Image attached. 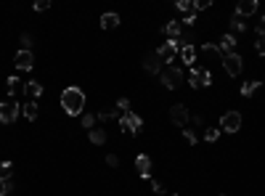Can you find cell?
<instances>
[{
  "mask_svg": "<svg viewBox=\"0 0 265 196\" xmlns=\"http://www.w3.org/2000/svg\"><path fill=\"white\" fill-rule=\"evenodd\" d=\"M151 191H154V194H162L164 188H162V183H156V180H154V183H151Z\"/></svg>",
  "mask_w": 265,
  "mask_h": 196,
  "instance_id": "40",
  "label": "cell"
},
{
  "mask_svg": "<svg viewBox=\"0 0 265 196\" xmlns=\"http://www.w3.org/2000/svg\"><path fill=\"white\" fill-rule=\"evenodd\" d=\"M164 34H167L170 40H181V34H183L181 22H167V27H164Z\"/></svg>",
  "mask_w": 265,
  "mask_h": 196,
  "instance_id": "18",
  "label": "cell"
},
{
  "mask_svg": "<svg viewBox=\"0 0 265 196\" xmlns=\"http://www.w3.org/2000/svg\"><path fill=\"white\" fill-rule=\"evenodd\" d=\"M21 45H24V51H30V48H32V37H30V34H21Z\"/></svg>",
  "mask_w": 265,
  "mask_h": 196,
  "instance_id": "34",
  "label": "cell"
},
{
  "mask_svg": "<svg viewBox=\"0 0 265 196\" xmlns=\"http://www.w3.org/2000/svg\"><path fill=\"white\" fill-rule=\"evenodd\" d=\"M0 196H5V191H3V183H0Z\"/></svg>",
  "mask_w": 265,
  "mask_h": 196,
  "instance_id": "41",
  "label": "cell"
},
{
  "mask_svg": "<svg viewBox=\"0 0 265 196\" xmlns=\"http://www.w3.org/2000/svg\"><path fill=\"white\" fill-rule=\"evenodd\" d=\"M21 93H24L27 101H38L40 93H42V85L40 82H24V88H21Z\"/></svg>",
  "mask_w": 265,
  "mask_h": 196,
  "instance_id": "14",
  "label": "cell"
},
{
  "mask_svg": "<svg viewBox=\"0 0 265 196\" xmlns=\"http://www.w3.org/2000/svg\"><path fill=\"white\" fill-rule=\"evenodd\" d=\"M13 64H16V69H32L35 66V56H32V51H21L13 56Z\"/></svg>",
  "mask_w": 265,
  "mask_h": 196,
  "instance_id": "10",
  "label": "cell"
},
{
  "mask_svg": "<svg viewBox=\"0 0 265 196\" xmlns=\"http://www.w3.org/2000/svg\"><path fill=\"white\" fill-rule=\"evenodd\" d=\"M194 5H196V11H207L212 3H210V0H199V3H194Z\"/></svg>",
  "mask_w": 265,
  "mask_h": 196,
  "instance_id": "36",
  "label": "cell"
},
{
  "mask_svg": "<svg viewBox=\"0 0 265 196\" xmlns=\"http://www.w3.org/2000/svg\"><path fill=\"white\" fill-rule=\"evenodd\" d=\"M117 109L127 114V109H130V101H127V98H119V101H117Z\"/></svg>",
  "mask_w": 265,
  "mask_h": 196,
  "instance_id": "31",
  "label": "cell"
},
{
  "mask_svg": "<svg viewBox=\"0 0 265 196\" xmlns=\"http://www.w3.org/2000/svg\"><path fill=\"white\" fill-rule=\"evenodd\" d=\"M21 114H24L30 122H35V120H38V114H40V111H38V103H35V101H27L24 106H21Z\"/></svg>",
  "mask_w": 265,
  "mask_h": 196,
  "instance_id": "19",
  "label": "cell"
},
{
  "mask_svg": "<svg viewBox=\"0 0 265 196\" xmlns=\"http://www.w3.org/2000/svg\"><path fill=\"white\" fill-rule=\"evenodd\" d=\"M255 51L260 53V56H265V37H260V40L255 43Z\"/></svg>",
  "mask_w": 265,
  "mask_h": 196,
  "instance_id": "32",
  "label": "cell"
},
{
  "mask_svg": "<svg viewBox=\"0 0 265 196\" xmlns=\"http://www.w3.org/2000/svg\"><path fill=\"white\" fill-rule=\"evenodd\" d=\"M135 170L141 172V178H149V175H151V157H149V154H138V159H135Z\"/></svg>",
  "mask_w": 265,
  "mask_h": 196,
  "instance_id": "12",
  "label": "cell"
},
{
  "mask_svg": "<svg viewBox=\"0 0 265 196\" xmlns=\"http://www.w3.org/2000/svg\"><path fill=\"white\" fill-rule=\"evenodd\" d=\"M223 66L231 77H239L241 69H244V61H241L239 53H228V56H223Z\"/></svg>",
  "mask_w": 265,
  "mask_h": 196,
  "instance_id": "6",
  "label": "cell"
},
{
  "mask_svg": "<svg viewBox=\"0 0 265 196\" xmlns=\"http://www.w3.org/2000/svg\"><path fill=\"white\" fill-rule=\"evenodd\" d=\"M189 82H191V88H207V85H212V74L207 69H191Z\"/></svg>",
  "mask_w": 265,
  "mask_h": 196,
  "instance_id": "7",
  "label": "cell"
},
{
  "mask_svg": "<svg viewBox=\"0 0 265 196\" xmlns=\"http://www.w3.org/2000/svg\"><path fill=\"white\" fill-rule=\"evenodd\" d=\"M220 128H223L226 132H239V128H241V114H239V111H226V114L220 117Z\"/></svg>",
  "mask_w": 265,
  "mask_h": 196,
  "instance_id": "5",
  "label": "cell"
},
{
  "mask_svg": "<svg viewBox=\"0 0 265 196\" xmlns=\"http://www.w3.org/2000/svg\"><path fill=\"white\" fill-rule=\"evenodd\" d=\"M106 141V132L101 130V128H93L90 130V143H96V146H101Z\"/></svg>",
  "mask_w": 265,
  "mask_h": 196,
  "instance_id": "21",
  "label": "cell"
},
{
  "mask_svg": "<svg viewBox=\"0 0 265 196\" xmlns=\"http://www.w3.org/2000/svg\"><path fill=\"white\" fill-rule=\"evenodd\" d=\"M61 109L67 111L69 117H80L85 109V93L80 88H67L61 93Z\"/></svg>",
  "mask_w": 265,
  "mask_h": 196,
  "instance_id": "1",
  "label": "cell"
},
{
  "mask_svg": "<svg viewBox=\"0 0 265 196\" xmlns=\"http://www.w3.org/2000/svg\"><path fill=\"white\" fill-rule=\"evenodd\" d=\"M202 56H204L207 61H212V64H215V61H218L223 53L218 51V45H215V43H207V45H202Z\"/></svg>",
  "mask_w": 265,
  "mask_h": 196,
  "instance_id": "16",
  "label": "cell"
},
{
  "mask_svg": "<svg viewBox=\"0 0 265 196\" xmlns=\"http://www.w3.org/2000/svg\"><path fill=\"white\" fill-rule=\"evenodd\" d=\"M257 88H260V82L249 80V82H244V88H241V96H244V98H249V96H252V93H255Z\"/></svg>",
  "mask_w": 265,
  "mask_h": 196,
  "instance_id": "25",
  "label": "cell"
},
{
  "mask_svg": "<svg viewBox=\"0 0 265 196\" xmlns=\"http://www.w3.org/2000/svg\"><path fill=\"white\" fill-rule=\"evenodd\" d=\"M21 88H24V82H21L19 77H8V93H11V96H16Z\"/></svg>",
  "mask_w": 265,
  "mask_h": 196,
  "instance_id": "23",
  "label": "cell"
},
{
  "mask_svg": "<svg viewBox=\"0 0 265 196\" xmlns=\"http://www.w3.org/2000/svg\"><path fill=\"white\" fill-rule=\"evenodd\" d=\"M101 27H104V30H114V27H119V13H104V16H101Z\"/></svg>",
  "mask_w": 265,
  "mask_h": 196,
  "instance_id": "20",
  "label": "cell"
},
{
  "mask_svg": "<svg viewBox=\"0 0 265 196\" xmlns=\"http://www.w3.org/2000/svg\"><path fill=\"white\" fill-rule=\"evenodd\" d=\"M19 111H21V106H19V103L13 101V98H5V101L0 103V122H5V125L16 122Z\"/></svg>",
  "mask_w": 265,
  "mask_h": 196,
  "instance_id": "2",
  "label": "cell"
},
{
  "mask_svg": "<svg viewBox=\"0 0 265 196\" xmlns=\"http://www.w3.org/2000/svg\"><path fill=\"white\" fill-rule=\"evenodd\" d=\"M96 120H98L96 114H80V122H82V128H88V132L96 128Z\"/></svg>",
  "mask_w": 265,
  "mask_h": 196,
  "instance_id": "24",
  "label": "cell"
},
{
  "mask_svg": "<svg viewBox=\"0 0 265 196\" xmlns=\"http://www.w3.org/2000/svg\"><path fill=\"white\" fill-rule=\"evenodd\" d=\"M183 135H186V141H189L191 146H194V143H196V135H194V132H191L189 128H186V130H183Z\"/></svg>",
  "mask_w": 265,
  "mask_h": 196,
  "instance_id": "35",
  "label": "cell"
},
{
  "mask_svg": "<svg viewBox=\"0 0 265 196\" xmlns=\"http://www.w3.org/2000/svg\"><path fill=\"white\" fill-rule=\"evenodd\" d=\"M247 30V27H244V22H241V16H236V13H233V16H231V34L233 32H244Z\"/></svg>",
  "mask_w": 265,
  "mask_h": 196,
  "instance_id": "26",
  "label": "cell"
},
{
  "mask_svg": "<svg viewBox=\"0 0 265 196\" xmlns=\"http://www.w3.org/2000/svg\"><path fill=\"white\" fill-rule=\"evenodd\" d=\"M178 8H181L183 13H194V11H196V5L191 3V0H181V3H178Z\"/></svg>",
  "mask_w": 265,
  "mask_h": 196,
  "instance_id": "27",
  "label": "cell"
},
{
  "mask_svg": "<svg viewBox=\"0 0 265 196\" xmlns=\"http://www.w3.org/2000/svg\"><path fill=\"white\" fill-rule=\"evenodd\" d=\"M233 48H236V37H233L231 32H226L223 37H220V43H218V51L223 53V56H228V53H236Z\"/></svg>",
  "mask_w": 265,
  "mask_h": 196,
  "instance_id": "13",
  "label": "cell"
},
{
  "mask_svg": "<svg viewBox=\"0 0 265 196\" xmlns=\"http://www.w3.org/2000/svg\"><path fill=\"white\" fill-rule=\"evenodd\" d=\"M170 120H173L178 128H183L186 122H189V109L181 106V103H175V106H170Z\"/></svg>",
  "mask_w": 265,
  "mask_h": 196,
  "instance_id": "11",
  "label": "cell"
},
{
  "mask_svg": "<svg viewBox=\"0 0 265 196\" xmlns=\"http://www.w3.org/2000/svg\"><path fill=\"white\" fill-rule=\"evenodd\" d=\"M11 175H13V170H11V162H0V178H11Z\"/></svg>",
  "mask_w": 265,
  "mask_h": 196,
  "instance_id": "29",
  "label": "cell"
},
{
  "mask_svg": "<svg viewBox=\"0 0 265 196\" xmlns=\"http://www.w3.org/2000/svg\"><path fill=\"white\" fill-rule=\"evenodd\" d=\"M252 13H257V0H241L239 5H236V16H252Z\"/></svg>",
  "mask_w": 265,
  "mask_h": 196,
  "instance_id": "15",
  "label": "cell"
},
{
  "mask_svg": "<svg viewBox=\"0 0 265 196\" xmlns=\"http://www.w3.org/2000/svg\"><path fill=\"white\" fill-rule=\"evenodd\" d=\"M106 164H109V167H119V159L114 157V154H109V157H106Z\"/></svg>",
  "mask_w": 265,
  "mask_h": 196,
  "instance_id": "37",
  "label": "cell"
},
{
  "mask_svg": "<svg viewBox=\"0 0 265 196\" xmlns=\"http://www.w3.org/2000/svg\"><path fill=\"white\" fill-rule=\"evenodd\" d=\"M183 59V64H194L196 61V48L194 45H181V53H178Z\"/></svg>",
  "mask_w": 265,
  "mask_h": 196,
  "instance_id": "17",
  "label": "cell"
},
{
  "mask_svg": "<svg viewBox=\"0 0 265 196\" xmlns=\"http://www.w3.org/2000/svg\"><path fill=\"white\" fill-rule=\"evenodd\" d=\"M117 117H119V109H104V111H98V120H101V122L117 120Z\"/></svg>",
  "mask_w": 265,
  "mask_h": 196,
  "instance_id": "22",
  "label": "cell"
},
{
  "mask_svg": "<svg viewBox=\"0 0 265 196\" xmlns=\"http://www.w3.org/2000/svg\"><path fill=\"white\" fill-rule=\"evenodd\" d=\"M218 138H220V130L218 128H210V130L204 132V141H210V143H215Z\"/></svg>",
  "mask_w": 265,
  "mask_h": 196,
  "instance_id": "28",
  "label": "cell"
},
{
  "mask_svg": "<svg viewBox=\"0 0 265 196\" xmlns=\"http://www.w3.org/2000/svg\"><path fill=\"white\" fill-rule=\"evenodd\" d=\"M181 80H183V69H178V66H170V69L162 72V85L167 90H175L181 85Z\"/></svg>",
  "mask_w": 265,
  "mask_h": 196,
  "instance_id": "3",
  "label": "cell"
},
{
  "mask_svg": "<svg viewBox=\"0 0 265 196\" xmlns=\"http://www.w3.org/2000/svg\"><path fill=\"white\" fill-rule=\"evenodd\" d=\"M51 8V0H38V3H35V11H48Z\"/></svg>",
  "mask_w": 265,
  "mask_h": 196,
  "instance_id": "30",
  "label": "cell"
},
{
  "mask_svg": "<svg viewBox=\"0 0 265 196\" xmlns=\"http://www.w3.org/2000/svg\"><path fill=\"white\" fill-rule=\"evenodd\" d=\"M143 69H146L149 74H162V59H159V53H146L143 56Z\"/></svg>",
  "mask_w": 265,
  "mask_h": 196,
  "instance_id": "9",
  "label": "cell"
},
{
  "mask_svg": "<svg viewBox=\"0 0 265 196\" xmlns=\"http://www.w3.org/2000/svg\"><path fill=\"white\" fill-rule=\"evenodd\" d=\"M0 183H3V191H5V194H11V191H13V180H11V178L0 180Z\"/></svg>",
  "mask_w": 265,
  "mask_h": 196,
  "instance_id": "33",
  "label": "cell"
},
{
  "mask_svg": "<svg viewBox=\"0 0 265 196\" xmlns=\"http://www.w3.org/2000/svg\"><path fill=\"white\" fill-rule=\"evenodd\" d=\"M183 24H186V27H194V24H196V16H194V13H189V16L183 19Z\"/></svg>",
  "mask_w": 265,
  "mask_h": 196,
  "instance_id": "39",
  "label": "cell"
},
{
  "mask_svg": "<svg viewBox=\"0 0 265 196\" xmlns=\"http://www.w3.org/2000/svg\"><path fill=\"white\" fill-rule=\"evenodd\" d=\"M257 34H260V37H265V16L257 22Z\"/></svg>",
  "mask_w": 265,
  "mask_h": 196,
  "instance_id": "38",
  "label": "cell"
},
{
  "mask_svg": "<svg viewBox=\"0 0 265 196\" xmlns=\"http://www.w3.org/2000/svg\"><path fill=\"white\" fill-rule=\"evenodd\" d=\"M119 125H122V130H125V132H133V135H138L141 128H143V120H141L138 114H130V111H127L122 120H119Z\"/></svg>",
  "mask_w": 265,
  "mask_h": 196,
  "instance_id": "8",
  "label": "cell"
},
{
  "mask_svg": "<svg viewBox=\"0 0 265 196\" xmlns=\"http://www.w3.org/2000/svg\"><path fill=\"white\" fill-rule=\"evenodd\" d=\"M159 59H162V64H173L175 61V56L181 53V43H178V40H167V43H164L159 51Z\"/></svg>",
  "mask_w": 265,
  "mask_h": 196,
  "instance_id": "4",
  "label": "cell"
}]
</instances>
